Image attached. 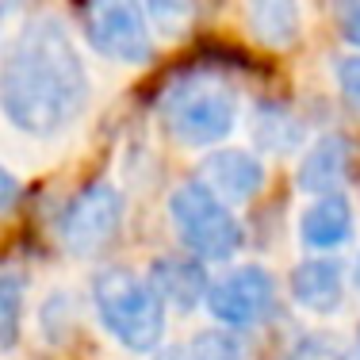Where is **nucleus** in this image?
<instances>
[{"label": "nucleus", "instance_id": "nucleus-1", "mask_svg": "<svg viewBox=\"0 0 360 360\" xmlns=\"http://www.w3.org/2000/svg\"><path fill=\"white\" fill-rule=\"evenodd\" d=\"M92 77L58 15L27 20L0 58V111L27 139H58L84 115Z\"/></svg>", "mask_w": 360, "mask_h": 360}, {"label": "nucleus", "instance_id": "nucleus-2", "mask_svg": "<svg viewBox=\"0 0 360 360\" xmlns=\"http://www.w3.org/2000/svg\"><path fill=\"white\" fill-rule=\"evenodd\" d=\"M158 111L173 142L207 150L238 127V92L215 73H184L161 92Z\"/></svg>", "mask_w": 360, "mask_h": 360}, {"label": "nucleus", "instance_id": "nucleus-3", "mask_svg": "<svg viewBox=\"0 0 360 360\" xmlns=\"http://www.w3.org/2000/svg\"><path fill=\"white\" fill-rule=\"evenodd\" d=\"M92 307L111 338L131 353H153L165 338V303L146 276L104 269L92 280Z\"/></svg>", "mask_w": 360, "mask_h": 360}, {"label": "nucleus", "instance_id": "nucleus-4", "mask_svg": "<svg viewBox=\"0 0 360 360\" xmlns=\"http://www.w3.org/2000/svg\"><path fill=\"white\" fill-rule=\"evenodd\" d=\"M169 219H173L180 245L192 250L200 261H226V257L242 250V222L200 180H188V184L173 188Z\"/></svg>", "mask_w": 360, "mask_h": 360}, {"label": "nucleus", "instance_id": "nucleus-5", "mask_svg": "<svg viewBox=\"0 0 360 360\" xmlns=\"http://www.w3.org/2000/svg\"><path fill=\"white\" fill-rule=\"evenodd\" d=\"M81 27L96 54L139 65L153 54V31L142 0H81Z\"/></svg>", "mask_w": 360, "mask_h": 360}, {"label": "nucleus", "instance_id": "nucleus-6", "mask_svg": "<svg viewBox=\"0 0 360 360\" xmlns=\"http://www.w3.org/2000/svg\"><path fill=\"white\" fill-rule=\"evenodd\" d=\"M123 230V195L111 184H89L65 203L58 234L73 257H96L104 253Z\"/></svg>", "mask_w": 360, "mask_h": 360}, {"label": "nucleus", "instance_id": "nucleus-7", "mask_svg": "<svg viewBox=\"0 0 360 360\" xmlns=\"http://www.w3.org/2000/svg\"><path fill=\"white\" fill-rule=\"evenodd\" d=\"M215 319L226 330H250V326L264 322L276 307V280L272 272H264L261 264H242V269H230L226 276H219L207 288L203 299Z\"/></svg>", "mask_w": 360, "mask_h": 360}, {"label": "nucleus", "instance_id": "nucleus-8", "mask_svg": "<svg viewBox=\"0 0 360 360\" xmlns=\"http://www.w3.org/2000/svg\"><path fill=\"white\" fill-rule=\"evenodd\" d=\"M200 184L207 188L211 195H219L222 203H250L261 195L264 188V165L261 158L250 150H211L207 158L200 161Z\"/></svg>", "mask_w": 360, "mask_h": 360}, {"label": "nucleus", "instance_id": "nucleus-9", "mask_svg": "<svg viewBox=\"0 0 360 360\" xmlns=\"http://www.w3.org/2000/svg\"><path fill=\"white\" fill-rule=\"evenodd\" d=\"M291 299L299 311L311 314H338L345 303V269L333 257H311L291 269Z\"/></svg>", "mask_w": 360, "mask_h": 360}, {"label": "nucleus", "instance_id": "nucleus-10", "mask_svg": "<svg viewBox=\"0 0 360 360\" xmlns=\"http://www.w3.org/2000/svg\"><path fill=\"white\" fill-rule=\"evenodd\" d=\"M150 284L161 295V303L176 307V311H195V307L207 299V272H203L200 261L192 257H180V253H165L150 264Z\"/></svg>", "mask_w": 360, "mask_h": 360}, {"label": "nucleus", "instance_id": "nucleus-11", "mask_svg": "<svg viewBox=\"0 0 360 360\" xmlns=\"http://www.w3.org/2000/svg\"><path fill=\"white\" fill-rule=\"evenodd\" d=\"M353 230H356L353 207H349V200L341 192L314 195L311 207L299 215V242L319 250V253L341 250V245L353 238Z\"/></svg>", "mask_w": 360, "mask_h": 360}, {"label": "nucleus", "instance_id": "nucleus-12", "mask_svg": "<svg viewBox=\"0 0 360 360\" xmlns=\"http://www.w3.org/2000/svg\"><path fill=\"white\" fill-rule=\"evenodd\" d=\"M349 176V142L341 134H322L303 150L295 169V184L307 195H330Z\"/></svg>", "mask_w": 360, "mask_h": 360}, {"label": "nucleus", "instance_id": "nucleus-13", "mask_svg": "<svg viewBox=\"0 0 360 360\" xmlns=\"http://www.w3.org/2000/svg\"><path fill=\"white\" fill-rule=\"evenodd\" d=\"M245 27L269 50H288L303 35L299 0H245Z\"/></svg>", "mask_w": 360, "mask_h": 360}, {"label": "nucleus", "instance_id": "nucleus-14", "mask_svg": "<svg viewBox=\"0 0 360 360\" xmlns=\"http://www.w3.org/2000/svg\"><path fill=\"white\" fill-rule=\"evenodd\" d=\"M253 139L269 153H291L303 142V127H299V119L291 115V111L264 104V108H257V115H253Z\"/></svg>", "mask_w": 360, "mask_h": 360}, {"label": "nucleus", "instance_id": "nucleus-15", "mask_svg": "<svg viewBox=\"0 0 360 360\" xmlns=\"http://www.w3.org/2000/svg\"><path fill=\"white\" fill-rule=\"evenodd\" d=\"M77 322H81V303H77L73 291L54 288L39 307V330L50 345H65V341L77 333Z\"/></svg>", "mask_w": 360, "mask_h": 360}, {"label": "nucleus", "instance_id": "nucleus-16", "mask_svg": "<svg viewBox=\"0 0 360 360\" xmlns=\"http://www.w3.org/2000/svg\"><path fill=\"white\" fill-rule=\"evenodd\" d=\"M20 330H23V280L4 272L0 276V353L20 341Z\"/></svg>", "mask_w": 360, "mask_h": 360}, {"label": "nucleus", "instance_id": "nucleus-17", "mask_svg": "<svg viewBox=\"0 0 360 360\" xmlns=\"http://www.w3.org/2000/svg\"><path fill=\"white\" fill-rule=\"evenodd\" d=\"M188 353H192L195 360H250V353H245V341L238 338L234 330H203L195 333L192 341H188Z\"/></svg>", "mask_w": 360, "mask_h": 360}, {"label": "nucleus", "instance_id": "nucleus-18", "mask_svg": "<svg viewBox=\"0 0 360 360\" xmlns=\"http://www.w3.org/2000/svg\"><path fill=\"white\" fill-rule=\"evenodd\" d=\"M146 20H150V31H161V35H184L188 23L195 15V0H142Z\"/></svg>", "mask_w": 360, "mask_h": 360}, {"label": "nucleus", "instance_id": "nucleus-19", "mask_svg": "<svg viewBox=\"0 0 360 360\" xmlns=\"http://www.w3.org/2000/svg\"><path fill=\"white\" fill-rule=\"evenodd\" d=\"M284 360H349L345 356V345L330 333H307L291 345V353Z\"/></svg>", "mask_w": 360, "mask_h": 360}, {"label": "nucleus", "instance_id": "nucleus-20", "mask_svg": "<svg viewBox=\"0 0 360 360\" xmlns=\"http://www.w3.org/2000/svg\"><path fill=\"white\" fill-rule=\"evenodd\" d=\"M333 77H338V92H341V100L349 104V111H356V115H360V54L338 58Z\"/></svg>", "mask_w": 360, "mask_h": 360}, {"label": "nucleus", "instance_id": "nucleus-21", "mask_svg": "<svg viewBox=\"0 0 360 360\" xmlns=\"http://www.w3.org/2000/svg\"><path fill=\"white\" fill-rule=\"evenodd\" d=\"M333 20H338L341 35L360 50V0H333Z\"/></svg>", "mask_w": 360, "mask_h": 360}, {"label": "nucleus", "instance_id": "nucleus-22", "mask_svg": "<svg viewBox=\"0 0 360 360\" xmlns=\"http://www.w3.org/2000/svg\"><path fill=\"white\" fill-rule=\"evenodd\" d=\"M15 200H20V180H15L4 165H0V211H8Z\"/></svg>", "mask_w": 360, "mask_h": 360}, {"label": "nucleus", "instance_id": "nucleus-23", "mask_svg": "<svg viewBox=\"0 0 360 360\" xmlns=\"http://www.w3.org/2000/svg\"><path fill=\"white\" fill-rule=\"evenodd\" d=\"M153 360H195V356L188 353V345H176V349H161Z\"/></svg>", "mask_w": 360, "mask_h": 360}, {"label": "nucleus", "instance_id": "nucleus-24", "mask_svg": "<svg viewBox=\"0 0 360 360\" xmlns=\"http://www.w3.org/2000/svg\"><path fill=\"white\" fill-rule=\"evenodd\" d=\"M356 284H360V257H356Z\"/></svg>", "mask_w": 360, "mask_h": 360}, {"label": "nucleus", "instance_id": "nucleus-25", "mask_svg": "<svg viewBox=\"0 0 360 360\" xmlns=\"http://www.w3.org/2000/svg\"><path fill=\"white\" fill-rule=\"evenodd\" d=\"M356 349H360V326H356Z\"/></svg>", "mask_w": 360, "mask_h": 360}, {"label": "nucleus", "instance_id": "nucleus-26", "mask_svg": "<svg viewBox=\"0 0 360 360\" xmlns=\"http://www.w3.org/2000/svg\"><path fill=\"white\" fill-rule=\"evenodd\" d=\"M0 20H4V12H0Z\"/></svg>", "mask_w": 360, "mask_h": 360}]
</instances>
